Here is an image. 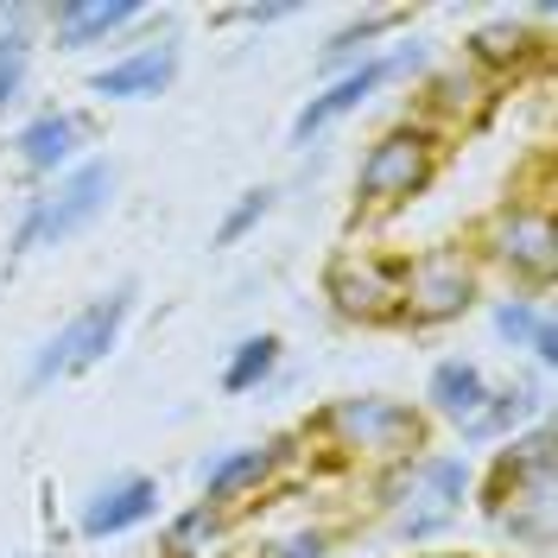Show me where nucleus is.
Wrapping results in <instances>:
<instances>
[{"instance_id": "f257e3e1", "label": "nucleus", "mask_w": 558, "mask_h": 558, "mask_svg": "<svg viewBox=\"0 0 558 558\" xmlns=\"http://www.w3.org/2000/svg\"><path fill=\"white\" fill-rule=\"evenodd\" d=\"M299 445H317L330 463H407V457L432 451V418L418 413V400H393V393H343L330 407H317L299 432Z\"/></svg>"}, {"instance_id": "412c9836", "label": "nucleus", "mask_w": 558, "mask_h": 558, "mask_svg": "<svg viewBox=\"0 0 558 558\" xmlns=\"http://www.w3.org/2000/svg\"><path fill=\"white\" fill-rule=\"evenodd\" d=\"M279 368H286V337H279V330H254V337H242V343L222 355L216 387H222L229 400H247V393H260V387L274 381Z\"/></svg>"}, {"instance_id": "6ab92c4d", "label": "nucleus", "mask_w": 558, "mask_h": 558, "mask_svg": "<svg viewBox=\"0 0 558 558\" xmlns=\"http://www.w3.org/2000/svg\"><path fill=\"white\" fill-rule=\"evenodd\" d=\"M400 26H407V13H400V7H375V13L343 20L337 33L317 45V83H330V76H343V70L368 64V58L381 51V38H393Z\"/></svg>"}, {"instance_id": "4468645a", "label": "nucleus", "mask_w": 558, "mask_h": 558, "mask_svg": "<svg viewBox=\"0 0 558 558\" xmlns=\"http://www.w3.org/2000/svg\"><path fill=\"white\" fill-rule=\"evenodd\" d=\"M178 70H184V38L159 33V38H146V45H134V51H121V58H108L102 70H89L83 89L96 102H159L178 83Z\"/></svg>"}, {"instance_id": "a878e982", "label": "nucleus", "mask_w": 558, "mask_h": 558, "mask_svg": "<svg viewBox=\"0 0 558 558\" xmlns=\"http://www.w3.org/2000/svg\"><path fill=\"white\" fill-rule=\"evenodd\" d=\"M337 546H343L337 526L305 521V526H286V533H274V539H260L254 558H337Z\"/></svg>"}, {"instance_id": "f03ea898", "label": "nucleus", "mask_w": 558, "mask_h": 558, "mask_svg": "<svg viewBox=\"0 0 558 558\" xmlns=\"http://www.w3.org/2000/svg\"><path fill=\"white\" fill-rule=\"evenodd\" d=\"M368 488H375L387 539L393 546H425V539H438V533H451L463 521L476 470H470V457H457V451H418L407 463L375 470Z\"/></svg>"}, {"instance_id": "2eb2a0df", "label": "nucleus", "mask_w": 558, "mask_h": 558, "mask_svg": "<svg viewBox=\"0 0 558 558\" xmlns=\"http://www.w3.org/2000/svg\"><path fill=\"white\" fill-rule=\"evenodd\" d=\"M159 508H166V488L159 476H146V470H121V476H108L83 508H76V539H89V546H102V539H121V533H140L146 521H159Z\"/></svg>"}, {"instance_id": "cd10ccee", "label": "nucleus", "mask_w": 558, "mask_h": 558, "mask_svg": "<svg viewBox=\"0 0 558 558\" xmlns=\"http://www.w3.org/2000/svg\"><path fill=\"white\" fill-rule=\"evenodd\" d=\"M279 20H292V7H229V13H216V26H279Z\"/></svg>"}, {"instance_id": "39448f33", "label": "nucleus", "mask_w": 558, "mask_h": 558, "mask_svg": "<svg viewBox=\"0 0 558 558\" xmlns=\"http://www.w3.org/2000/svg\"><path fill=\"white\" fill-rule=\"evenodd\" d=\"M445 140L425 134L418 121H393L381 134L368 140V153H362V166H355V191H349V209H355V222H387V216H400V209H413L438 172H445Z\"/></svg>"}, {"instance_id": "aec40b11", "label": "nucleus", "mask_w": 558, "mask_h": 558, "mask_svg": "<svg viewBox=\"0 0 558 558\" xmlns=\"http://www.w3.org/2000/svg\"><path fill=\"white\" fill-rule=\"evenodd\" d=\"M533 418H546V387H526V381H495L483 400V413L470 418L457 438L463 445H508L514 432H526Z\"/></svg>"}, {"instance_id": "b1692460", "label": "nucleus", "mask_w": 558, "mask_h": 558, "mask_svg": "<svg viewBox=\"0 0 558 558\" xmlns=\"http://www.w3.org/2000/svg\"><path fill=\"white\" fill-rule=\"evenodd\" d=\"M539 317H546V299H533V292H495L488 299V330H495V343H508V349H526Z\"/></svg>"}, {"instance_id": "a211bd4d", "label": "nucleus", "mask_w": 558, "mask_h": 558, "mask_svg": "<svg viewBox=\"0 0 558 558\" xmlns=\"http://www.w3.org/2000/svg\"><path fill=\"white\" fill-rule=\"evenodd\" d=\"M488 368L476 362V355H438L432 362V375H425V393H418V413L432 418V425H451V432H463L470 418L483 413L488 400Z\"/></svg>"}, {"instance_id": "5701e85b", "label": "nucleus", "mask_w": 558, "mask_h": 558, "mask_svg": "<svg viewBox=\"0 0 558 558\" xmlns=\"http://www.w3.org/2000/svg\"><path fill=\"white\" fill-rule=\"evenodd\" d=\"M274 209H279V184H247L242 197L222 209V222L209 229V247H242L247 235L274 216Z\"/></svg>"}, {"instance_id": "c85d7f7f", "label": "nucleus", "mask_w": 558, "mask_h": 558, "mask_svg": "<svg viewBox=\"0 0 558 558\" xmlns=\"http://www.w3.org/2000/svg\"><path fill=\"white\" fill-rule=\"evenodd\" d=\"M418 558H483V553H418Z\"/></svg>"}, {"instance_id": "6e6552de", "label": "nucleus", "mask_w": 558, "mask_h": 558, "mask_svg": "<svg viewBox=\"0 0 558 558\" xmlns=\"http://www.w3.org/2000/svg\"><path fill=\"white\" fill-rule=\"evenodd\" d=\"M488 299V274L463 242H432L400 254V330H451Z\"/></svg>"}, {"instance_id": "423d86ee", "label": "nucleus", "mask_w": 558, "mask_h": 558, "mask_svg": "<svg viewBox=\"0 0 558 558\" xmlns=\"http://www.w3.org/2000/svg\"><path fill=\"white\" fill-rule=\"evenodd\" d=\"M425 70H432V45H425V38H400V45H381L368 64H355V70H343V76H330V83H317L312 96L299 102V114H292V128H286V146H292V153H312V146L330 134L337 121L362 114V108L375 102L381 89H393V83H418Z\"/></svg>"}, {"instance_id": "f8f14e48", "label": "nucleus", "mask_w": 558, "mask_h": 558, "mask_svg": "<svg viewBox=\"0 0 558 558\" xmlns=\"http://www.w3.org/2000/svg\"><path fill=\"white\" fill-rule=\"evenodd\" d=\"M83 146H96V114L89 108H38L33 121H20V134H13V159H20V172L33 178V184H51V178H64L70 166H83L89 153Z\"/></svg>"}, {"instance_id": "7ed1b4c3", "label": "nucleus", "mask_w": 558, "mask_h": 558, "mask_svg": "<svg viewBox=\"0 0 558 558\" xmlns=\"http://www.w3.org/2000/svg\"><path fill=\"white\" fill-rule=\"evenodd\" d=\"M463 247L476 254L483 274L508 279V292L553 299V286H558V216H553V197H521V191H508L495 209H483V216L470 222Z\"/></svg>"}, {"instance_id": "bb28decb", "label": "nucleus", "mask_w": 558, "mask_h": 558, "mask_svg": "<svg viewBox=\"0 0 558 558\" xmlns=\"http://www.w3.org/2000/svg\"><path fill=\"white\" fill-rule=\"evenodd\" d=\"M526 355H533V368H539V375H558V312H553V305H546V317L533 324Z\"/></svg>"}, {"instance_id": "9d476101", "label": "nucleus", "mask_w": 558, "mask_h": 558, "mask_svg": "<svg viewBox=\"0 0 558 558\" xmlns=\"http://www.w3.org/2000/svg\"><path fill=\"white\" fill-rule=\"evenodd\" d=\"M317 286H324V305L355 330H400V254L337 247Z\"/></svg>"}, {"instance_id": "20e7f679", "label": "nucleus", "mask_w": 558, "mask_h": 558, "mask_svg": "<svg viewBox=\"0 0 558 558\" xmlns=\"http://www.w3.org/2000/svg\"><path fill=\"white\" fill-rule=\"evenodd\" d=\"M114 191H121V166L102 159V153H89L64 178L38 184L33 197H26V209H20V222H13V235H7V267H20L38 247H64L76 235H89L114 209Z\"/></svg>"}, {"instance_id": "dca6fc26", "label": "nucleus", "mask_w": 558, "mask_h": 558, "mask_svg": "<svg viewBox=\"0 0 558 558\" xmlns=\"http://www.w3.org/2000/svg\"><path fill=\"white\" fill-rule=\"evenodd\" d=\"M533 64H546V33H539L526 13H521V20H514V13L483 20L476 33L463 38V70H470V76H483L488 89L521 83Z\"/></svg>"}, {"instance_id": "ddd939ff", "label": "nucleus", "mask_w": 558, "mask_h": 558, "mask_svg": "<svg viewBox=\"0 0 558 558\" xmlns=\"http://www.w3.org/2000/svg\"><path fill=\"white\" fill-rule=\"evenodd\" d=\"M488 108H495V89H488L483 76H470L463 64H432L413 83V108H407V121H418L425 134H438L445 146H451L457 134L483 128Z\"/></svg>"}, {"instance_id": "1a4fd4ad", "label": "nucleus", "mask_w": 558, "mask_h": 558, "mask_svg": "<svg viewBox=\"0 0 558 558\" xmlns=\"http://www.w3.org/2000/svg\"><path fill=\"white\" fill-rule=\"evenodd\" d=\"M470 501L483 508V521L508 514V508H553L558 501V432L553 413L514 432L501 451L488 457V476L470 488Z\"/></svg>"}, {"instance_id": "4be33fe9", "label": "nucleus", "mask_w": 558, "mask_h": 558, "mask_svg": "<svg viewBox=\"0 0 558 558\" xmlns=\"http://www.w3.org/2000/svg\"><path fill=\"white\" fill-rule=\"evenodd\" d=\"M229 539H235V514H222L209 501L166 514V558H209V546H229Z\"/></svg>"}, {"instance_id": "0eeeda50", "label": "nucleus", "mask_w": 558, "mask_h": 558, "mask_svg": "<svg viewBox=\"0 0 558 558\" xmlns=\"http://www.w3.org/2000/svg\"><path fill=\"white\" fill-rule=\"evenodd\" d=\"M140 305V279H114L108 292H96L89 305L76 317H64L45 343L33 349V362H26V393H45V387L58 381H76V375H89V368H102L108 355H114V343H121V330H128V317H134Z\"/></svg>"}, {"instance_id": "f3484780", "label": "nucleus", "mask_w": 558, "mask_h": 558, "mask_svg": "<svg viewBox=\"0 0 558 558\" xmlns=\"http://www.w3.org/2000/svg\"><path fill=\"white\" fill-rule=\"evenodd\" d=\"M140 20H146L140 0H51L38 45H51L58 58H83L96 45H114L121 33H134Z\"/></svg>"}, {"instance_id": "c756f323", "label": "nucleus", "mask_w": 558, "mask_h": 558, "mask_svg": "<svg viewBox=\"0 0 558 558\" xmlns=\"http://www.w3.org/2000/svg\"><path fill=\"white\" fill-rule=\"evenodd\" d=\"M13 558H58V553H13Z\"/></svg>"}, {"instance_id": "393cba45", "label": "nucleus", "mask_w": 558, "mask_h": 558, "mask_svg": "<svg viewBox=\"0 0 558 558\" xmlns=\"http://www.w3.org/2000/svg\"><path fill=\"white\" fill-rule=\"evenodd\" d=\"M488 526H495L514 553L546 558L553 553V533H558V508H508V514H495Z\"/></svg>"}, {"instance_id": "9b49d317", "label": "nucleus", "mask_w": 558, "mask_h": 558, "mask_svg": "<svg viewBox=\"0 0 558 558\" xmlns=\"http://www.w3.org/2000/svg\"><path fill=\"white\" fill-rule=\"evenodd\" d=\"M292 432H279V438H267V445H229V451H216L197 463V501H209V508H222V514H235L242 521L247 501H260L267 488L279 483V470L292 463Z\"/></svg>"}]
</instances>
